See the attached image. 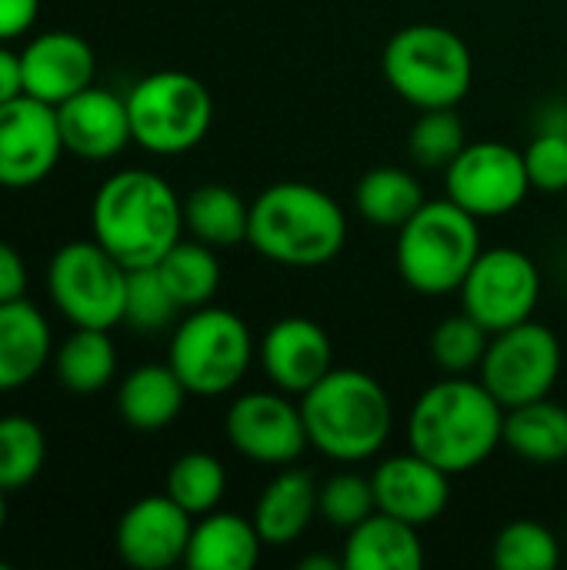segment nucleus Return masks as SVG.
<instances>
[{"label":"nucleus","instance_id":"obj_1","mask_svg":"<svg viewBox=\"0 0 567 570\" xmlns=\"http://www.w3.org/2000/svg\"><path fill=\"white\" fill-rule=\"evenodd\" d=\"M408 444L451 478L468 474L505 444V407L481 381L448 374L414 401Z\"/></svg>","mask_w":567,"mask_h":570},{"label":"nucleus","instance_id":"obj_2","mask_svg":"<svg viewBox=\"0 0 567 570\" xmlns=\"http://www.w3.org/2000/svg\"><path fill=\"white\" fill-rule=\"evenodd\" d=\"M247 244L281 267H324L348 244V214L328 190L281 180L251 200Z\"/></svg>","mask_w":567,"mask_h":570},{"label":"nucleus","instance_id":"obj_3","mask_svg":"<svg viewBox=\"0 0 567 570\" xmlns=\"http://www.w3.org/2000/svg\"><path fill=\"white\" fill-rule=\"evenodd\" d=\"M90 227L127 271L154 267L184 234V200L150 170H120L100 184Z\"/></svg>","mask_w":567,"mask_h":570},{"label":"nucleus","instance_id":"obj_4","mask_svg":"<svg viewBox=\"0 0 567 570\" xmlns=\"http://www.w3.org/2000/svg\"><path fill=\"white\" fill-rule=\"evenodd\" d=\"M301 414L311 448L338 464L378 458L394 431L391 394L358 367H331L301 397Z\"/></svg>","mask_w":567,"mask_h":570},{"label":"nucleus","instance_id":"obj_5","mask_svg":"<svg viewBox=\"0 0 567 570\" xmlns=\"http://www.w3.org/2000/svg\"><path fill=\"white\" fill-rule=\"evenodd\" d=\"M478 217L458 207L454 200H428L401 230L394 247V264L401 281L424 294L444 297L461 291L468 271L481 254Z\"/></svg>","mask_w":567,"mask_h":570},{"label":"nucleus","instance_id":"obj_6","mask_svg":"<svg viewBox=\"0 0 567 570\" xmlns=\"http://www.w3.org/2000/svg\"><path fill=\"white\" fill-rule=\"evenodd\" d=\"M384 80L418 110L458 107L475 80V60L451 27L411 23L401 27L384 47Z\"/></svg>","mask_w":567,"mask_h":570},{"label":"nucleus","instance_id":"obj_7","mask_svg":"<svg viewBox=\"0 0 567 570\" xmlns=\"http://www.w3.org/2000/svg\"><path fill=\"white\" fill-rule=\"evenodd\" d=\"M257 361L244 317L227 307H194L170 337V367L194 397L231 394Z\"/></svg>","mask_w":567,"mask_h":570},{"label":"nucleus","instance_id":"obj_8","mask_svg":"<svg viewBox=\"0 0 567 570\" xmlns=\"http://www.w3.org/2000/svg\"><path fill=\"white\" fill-rule=\"evenodd\" d=\"M134 144L157 157L194 150L214 124L211 90L184 70H157L137 80L127 94Z\"/></svg>","mask_w":567,"mask_h":570},{"label":"nucleus","instance_id":"obj_9","mask_svg":"<svg viewBox=\"0 0 567 570\" xmlns=\"http://www.w3.org/2000/svg\"><path fill=\"white\" fill-rule=\"evenodd\" d=\"M50 297L77 327L110 331L124 321L127 267L97 240L63 244L50 261Z\"/></svg>","mask_w":567,"mask_h":570},{"label":"nucleus","instance_id":"obj_10","mask_svg":"<svg viewBox=\"0 0 567 570\" xmlns=\"http://www.w3.org/2000/svg\"><path fill=\"white\" fill-rule=\"evenodd\" d=\"M561 341L551 327L538 321L515 324L491 334V344L481 361V384L501 401L505 411L551 397L561 377Z\"/></svg>","mask_w":567,"mask_h":570},{"label":"nucleus","instance_id":"obj_11","mask_svg":"<svg viewBox=\"0 0 567 570\" xmlns=\"http://www.w3.org/2000/svg\"><path fill=\"white\" fill-rule=\"evenodd\" d=\"M531 187L525 150L501 140H475L444 167V197L478 220L505 217L525 204Z\"/></svg>","mask_w":567,"mask_h":570},{"label":"nucleus","instance_id":"obj_12","mask_svg":"<svg viewBox=\"0 0 567 570\" xmlns=\"http://www.w3.org/2000/svg\"><path fill=\"white\" fill-rule=\"evenodd\" d=\"M458 294L465 311L491 334H498L531 321L541 301V274L525 250L488 247L478 254Z\"/></svg>","mask_w":567,"mask_h":570},{"label":"nucleus","instance_id":"obj_13","mask_svg":"<svg viewBox=\"0 0 567 570\" xmlns=\"http://www.w3.org/2000/svg\"><path fill=\"white\" fill-rule=\"evenodd\" d=\"M231 448L261 468H291L311 448L301 404L284 391H247L224 417Z\"/></svg>","mask_w":567,"mask_h":570},{"label":"nucleus","instance_id":"obj_14","mask_svg":"<svg viewBox=\"0 0 567 570\" xmlns=\"http://www.w3.org/2000/svg\"><path fill=\"white\" fill-rule=\"evenodd\" d=\"M57 107L30 94L0 104V187L40 184L63 154Z\"/></svg>","mask_w":567,"mask_h":570},{"label":"nucleus","instance_id":"obj_15","mask_svg":"<svg viewBox=\"0 0 567 570\" xmlns=\"http://www.w3.org/2000/svg\"><path fill=\"white\" fill-rule=\"evenodd\" d=\"M190 514L170 494H150L130 504L117 524V554L137 570L184 564L190 544Z\"/></svg>","mask_w":567,"mask_h":570},{"label":"nucleus","instance_id":"obj_16","mask_svg":"<svg viewBox=\"0 0 567 570\" xmlns=\"http://www.w3.org/2000/svg\"><path fill=\"white\" fill-rule=\"evenodd\" d=\"M257 364L277 391L304 397L334 367V344L317 321L281 317L261 337Z\"/></svg>","mask_w":567,"mask_h":570},{"label":"nucleus","instance_id":"obj_17","mask_svg":"<svg viewBox=\"0 0 567 570\" xmlns=\"http://www.w3.org/2000/svg\"><path fill=\"white\" fill-rule=\"evenodd\" d=\"M371 484H374L378 511L408 521L414 528L434 524L451 501V474L431 464L428 458H421L418 451L384 458L374 468Z\"/></svg>","mask_w":567,"mask_h":570},{"label":"nucleus","instance_id":"obj_18","mask_svg":"<svg viewBox=\"0 0 567 570\" xmlns=\"http://www.w3.org/2000/svg\"><path fill=\"white\" fill-rule=\"evenodd\" d=\"M23 67V94L60 107L74 94L87 90L94 83L97 57L90 43L70 30H50L33 37L20 50Z\"/></svg>","mask_w":567,"mask_h":570},{"label":"nucleus","instance_id":"obj_19","mask_svg":"<svg viewBox=\"0 0 567 570\" xmlns=\"http://www.w3.org/2000/svg\"><path fill=\"white\" fill-rule=\"evenodd\" d=\"M63 147L84 160H110L130 140V114L127 97H117L100 87H87L57 107Z\"/></svg>","mask_w":567,"mask_h":570},{"label":"nucleus","instance_id":"obj_20","mask_svg":"<svg viewBox=\"0 0 567 570\" xmlns=\"http://www.w3.org/2000/svg\"><path fill=\"white\" fill-rule=\"evenodd\" d=\"M317 481L304 468H281L254 504V524L264 544L287 548L301 541L317 518Z\"/></svg>","mask_w":567,"mask_h":570},{"label":"nucleus","instance_id":"obj_21","mask_svg":"<svg viewBox=\"0 0 567 570\" xmlns=\"http://www.w3.org/2000/svg\"><path fill=\"white\" fill-rule=\"evenodd\" d=\"M421 528L374 511L368 521L348 531L341 561L348 570H421L424 544Z\"/></svg>","mask_w":567,"mask_h":570},{"label":"nucleus","instance_id":"obj_22","mask_svg":"<svg viewBox=\"0 0 567 570\" xmlns=\"http://www.w3.org/2000/svg\"><path fill=\"white\" fill-rule=\"evenodd\" d=\"M264 538L257 534L254 518H241L234 511H211L190 531L187 558L190 570H254L261 561Z\"/></svg>","mask_w":567,"mask_h":570},{"label":"nucleus","instance_id":"obj_23","mask_svg":"<svg viewBox=\"0 0 567 570\" xmlns=\"http://www.w3.org/2000/svg\"><path fill=\"white\" fill-rule=\"evenodd\" d=\"M50 357V327L43 314L17 297L0 304V394L30 384Z\"/></svg>","mask_w":567,"mask_h":570},{"label":"nucleus","instance_id":"obj_24","mask_svg":"<svg viewBox=\"0 0 567 570\" xmlns=\"http://www.w3.org/2000/svg\"><path fill=\"white\" fill-rule=\"evenodd\" d=\"M187 387L170 364H144L130 371L120 384L117 407L134 431H160L174 424L184 411Z\"/></svg>","mask_w":567,"mask_h":570},{"label":"nucleus","instance_id":"obj_25","mask_svg":"<svg viewBox=\"0 0 567 570\" xmlns=\"http://www.w3.org/2000/svg\"><path fill=\"white\" fill-rule=\"evenodd\" d=\"M428 204L421 180L394 164L374 167L358 180L354 190V207L361 220L381 230H401L421 207Z\"/></svg>","mask_w":567,"mask_h":570},{"label":"nucleus","instance_id":"obj_26","mask_svg":"<svg viewBox=\"0 0 567 570\" xmlns=\"http://www.w3.org/2000/svg\"><path fill=\"white\" fill-rule=\"evenodd\" d=\"M505 448L528 464H558L567 458V407L551 397L505 411Z\"/></svg>","mask_w":567,"mask_h":570},{"label":"nucleus","instance_id":"obj_27","mask_svg":"<svg viewBox=\"0 0 567 570\" xmlns=\"http://www.w3.org/2000/svg\"><path fill=\"white\" fill-rule=\"evenodd\" d=\"M251 204L234 187L204 184L184 200V227L194 240L211 247H234L247 240Z\"/></svg>","mask_w":567,"mask_h":570},{"label":"nucleus","instance_id":"obj_28","mask_svg":"<svg viewBox=\"0 0 567 570\" xmlns=\"http://www.w3.org/2000/svg\"><path fill=\"white\" fill-rule=\"evenodd\" d=\"M57 381L74 394H97L117 374V347L107 331L77 327L57 351Z\"/></svg>","mask_w":567,"mask_h":570},{"label":"nucleus","instance_id":"obj_29","mask_svg":"<svg viewBox=\"0 0 567 570\" xmlns=\"http://www.w3.org/2000/svg\"><path fill=\"white\" fill-rule=\"evenodd\" d=\"M180 304V311H194L211 304L221 287V261L211 244L201 240H177L157 264H154Z\"/></svg>","mask_w":567,"mask_h":570},{"label":"nucleus","instance_id":"obj_30","mask_svg":"<svg viewBox=\"0 0 567 570\" xmlns=\"http://www.w3.org/2000/svg\"><path fill=\"white\" fill-rule=\"evenodd\" d=\"M167 494L190 514V518H201V514H211L217 511V504L224 501L227 494V471L224 464L207 454V451H190V454H180L170 471H167Z\"/></svg>","mask_w":567,"mask_h":570},{"label":"nucleus","instance_id":"obj_31","mask_svg":"<svg viewBox=\"0 0 567 570\" xmlns=\"http://www.w3.org/2000/svg\"><path fill=\"white\" fill-rule=\"evenodd\" d=\"M468 144L465 124L454 107L421 110L408 134V154L424 170H444Z\"/></svg>","mask_w":567,"mask_h":570},{"label":"nucleus","instance_id":"obj_32","mask_svg":"<svg viewBox=\"0 0 567 570\" xmlns=\"http://www.w3.org/2000/svg\"><path fill=\"white\" fill-rule=\"evenodd\" d=\"M488 344H491V331L485 324H478L468 311H461V314L444 317L431 331L428 351L444 374H468V371L481 367Z\"/></svg>","mask_w":567,"mask_h":570},{"label":"nucleus","instance_id":"obj_33","mask_svg":"<svg viewBox=\"0 0 567 570\" xmlns=\"http://www.w3.org/2000/svg\"><path fill=\"white\" fill-rule=\"evenodd\" d=\"M47 458L43 431L30 417H0V491L27 488Z\"/></svg>","mask_w":567,"mask_h":570},{"label":"nucleus","instance_id":"obj_34","mask_svg":"<svg viewBox=\"0 0 567 570\" xmlns=\"http://www.w3.org/2000/svg\"><path fill=\"white\" fill-rule=\"evenodd\" d=\"M491 558L498 570H555L561 561V544L538 521H511L498 531Z\"/></svg>","mask_w":567,"mask_h":570},{"label":"nucleus","instance_id":"obj_35","mask_svg":"<svg viewBox=\"0 0 567 570\" xmlns=\"http://www.w3.org/2000/svg\"><path fill=\"white\" fill-rule=\"evenodd\" d=\"M180 304L167 291L157 267H134L127 271V301H124V324L137 334H154L174 324Z\"/></svg>","mask_w":567,"mask_h":570},{"label":"nucleus","instance_id":"obj_36","mask_svg":"<svg viewBox=\"0 0 567 570\" xmlns=\"http://www.w3.org/2000/svg\"><path fill=\"white\" fill-rule=\"evenodd\" d=\"M378 511L374 501V484L371 478L358 474V471H341L331 474L321 488H317V518H324L331 528L338 531H351L361 521H368Z\"/></svg>","mask_w":567,"mask_h":570},{"label":"nucleus","instance_id":"obj_37","mask_svg":"<svg viewBox=\"0 0 567 570\" xmlns=\"http://www.w3.org/2000/svg\"><path fill=\"white\" fill-rule=\"evenodd\" d=\"M525 167L535 190L545 194L567 190V134L535 130L531 144L525 147Z\"/></svg>","mask_w":567,"mask_h":570},{"label":"nucleus","instance_id":"obj_38","mask_svg":"<svg viewBox=\"0 0 567 570\" xmlns=\"http://www.w3.org/2000/svg\"><path fill=\"white\" fill-rule=\"evenodd\" d=\"M40 0H0V43L27 33L37 20Z\"/></svg>","mask_w":567,"mask_h":570},{"label":"nucleus","instance_id":"obj_39","mask_svg":"<svg viewBox=\"0 0 567 570\" xmlns=\"http://www.w3.org/2000/svg\"><path fill=\"white\" fill-rule=\"evenodd\" d=\"M23 291H27V267L20 254L0 240V304L23 297Z\"/></svg>","mask_w":567,"mask_h":570},{"label":"nucleus","instance_id":"obj_40","mask_svg":"<svg viewBox=\"0 0 567 570\" xmlns=\"http://www.w3.org/2000/svg\"><path fill=\"white\" fill-rule=\"evenodd\" d=\"M23 94V67H20V53L0 47V104L13 100Z\"/></svg>","mask_w":567,"mask_h":570},{"label":"nucleus","instance_id":"obj_41","mask_svg":"<svg viewBox=\"0 0 567 570\" xmlns=\"http://www.w3.org/2000/svg\"><path fill=\"white\" fill-rule=\"evenodd\" d=\"M538 130L567 134V104H551V107H545L541 117H538Z\"/></svg>","mask_w":567,"mask_h":570},{"label":"nucleus","instance_id":"obj_42","mask_svg":"<svg viewBox=\"0 0 567 570\" xmlns=\"http://www.w3.org/2000/svg\"><path fill=\"white\" fill-rule=\"evenodd\" d=\"M344 561L341 558H324V554H314V558H304L301 570H341Z\"/></svg>","mask_w":567,"mask_h":570},{"label":"nucleus","instance_id":"obj_43","mask_svg":"<svg viewBox=\"0 0 567 570\" xmlns=\"http://www.w3.org/2000/svg\"><path fill=\"white\" fill-rule=\"evenodd\" d=\"M3 521H7V504H3V491H0V531H3Z\"/></svg>","mask_w":567,"mask_h":570}]
</instances>
